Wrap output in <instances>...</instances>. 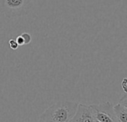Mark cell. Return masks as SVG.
Masks as SVG:
<instances>
[{
    "mask_svg": "<svg viewBox=\"0 0 127 122\" xmlns=\"http://www.w3.org/2000/svg\"><path fill=\"white\" fill-rule=\"evenodd\" d=\"M79 103L70 101H58L47 108L40 115L44 122H70L75 115Z\"/></svg>",
    "mask_w": 127,
    "mask_h": 122,
    "instance_id": "6da1fadb",
    "label": "cell"
},
{
    "mask_svg": "<svg viewBox=\"0 0 127 122\" xmlns=\"http://www.w3.org/2000/svg\"><path fill=\"white\" fill-rule=\"evenodd\" d=\"M32 0H0V13L8 18L28 14Z\"/></svg>",
    "mask_w": 127,
    "mask_h": 122,
    "instance_id": "7a4b0ae2",
    "label": "cell"
},
{
    "mask_svg": "<svg viewBox=\"0 0 127 122\" xmlns=\"http://www.w3.org/2000/svg\"><path fill=\"white\" fill-rule=\"evenodd\" d=\"M94 119L100 122H119L114 106L110 102L90 105Z\"/></svg>",
    "mask_w": 127,
    "mask_h": 122,
    "instance_id": "3957f363",
    "label": "cell"
},
{
    "mask_svg": "<svg viewBox=\"0 0 127 122\" xmlns=\"http://www.w3.org/2000/svg\"><path fill=\"white\" fill-rule=\"evenodd\" d=\"M114 110L119 122H127V110L119 103L114 106Z\"/></svg>",
    "mask_w": 127,
    "mask_h": 122,
    "instance_id": "277c9868",
    "label": "cell"
},
{
    "mask_svg": "<svg viewBox=\"0 0 127 122\" xmlns=\"http://www.w3.org/2000/svg\"><path fill=\"white\" fill-rule=\"evenodd\" d=\"M21 37L23 39L25 44H29V43L31 42V41H32V37H31V35L29 33H23L21 34Z\"/></svg>",
    "mask_w": 127,
    "mask_h": 122,
    "instance_id": "5b68a950",
    "label": "cell"
},
{
    "mask_svg": "<svg viewBox=\"0 0 127 122\" xmlns=\"http://www.w3.org/2000/svg\"><path fill=\"white\" fill-rule=\"evenodd\" d=\"M119 103L122 105L126 110H127V92H126V94L122 97V98L120 100Z\"/></svg>",
    "mask_w": 127,
    "mask_h": 122,
    "instance_id": "8992f818",
    "label": "cell"
},
{
    "mask_svg": "<svg viewBox=\"0 0 127 122\" xmlns=\"http://www.w3.org/2000/svg\"><path fill=\"white\" fill-rule=\"evenodd\" d=\"M8 43H9V46L11 49L13 50H16L17 49V48L19 47V45L17 44L16 40L14 39H11L9 41H8Z\"/></svg>",
    "mask_w": 127,
    "mask_h": 122,
    "instance_id": "52a82bcc",
    "label": "cell"
},
{
    "mask_svg": "<svg viewBox=\"0 0 127 122\" xmlns=\"http://www.w3.org/2000/svg\"><path fill=\"white\" fill-rule=\"evenodd\" d=\"M16 41H17V44L19 45V46L25 45V43H24V40H23V39L22 38L21 35H20V36H17V37L16 38Z\"/></svg>",
    "mask_w": 127,
    "mask_h": 122,
    "instance_id": "ba28073f",
    "label": "cell"
},
{
    "mask_svg": "<svg viewBox=\"0 0 127 122\" xmlns=\"http://www.w3.org/2000/svg\"><path fill=\"white\" fill-rule=\"evenodd\" d=\"M37 122H44V121H41V120H40V119H39V121H38Z\"/></svg>",
    "mask_w": 127,
    "mask_h": 122,
    "instance_id": "9c48e42d",
    "label": "cell"
},
{
    "mask_svg": "<svg viewBox=\"0 0 127 122\" xmlns=\"http://www.w3.org/2000/svg\"><path fill=\"white\" fill-rule=\"evenodd\" d=\"M95 122H100V121H97V120L95 119Z\"/></svg>",
    "mask_w": 127,
    "mask_h": 122,
    "instance_id": "30bf717a",
    "label": "cell"
}]
</instances>
